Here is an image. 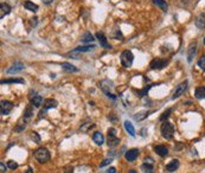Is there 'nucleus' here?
Instances as JSON below:
<instances>
[{
    "label": "nucleus",
    "instance_id": "nucleus-1",
    "mask_svg": "<svg viewBox=\"0 0 205 173\" xmlns=\"http://www.w3.org/2000/svg\"><path fill=\"white\" fill-rule=\"evenodd\" d=\"M160 132L161 135L165 137L166 140H169L173 137V134H174V127L173 125L169 122V121H164V123L161 125L160 127Z\"/></svg>",
    "mask_w": 205,
    "mask_h": 173
},
{
    "label": "nucleus",
    "instance_id": "nucleus-2",
    "mask_svg": "<svg viewBox=\"0 0 205 173\" xmlns=\"http://www.w3.org/2000/svg\"><path fill=\"white\" fill-rule=\"evenodd\" d=\"M35 158L39 163H46L50 160V153L45 147H39L38 149L35 151Z\"/></svg>",
    "mask_w": 205,
    "mask_h": 173
},
{
    "label": "nucleus",
    "instance_id": "nucleus-3",
    "mask_svg": "<svg viewBox=\"0 0 205 173\" xmlns=\"http://www.w3.org/2000/svg\"><path fill=\"white\" fill-rule=\"evenodd\" d=\"M120 59H121V64L125 66V68H131L132 64H133L134 61V56L132 54V51L129 50H125L121 56H120Z\"/></svg>",
    "mask_w": 205,
    "mask_h": 173
},
{
    "label": "nucleus",
    "instance_id": "nucleus-4",
    "mask_svg": "<svg viewBox=\"0 0 205 173\" xmlns=\"http://www.w3.org/2000/svg\"><path fill=\"white\" fill-rule=\"evenodd\" d=\"M120 144V139L116 137V129L115 128H109L108 129V137H107V145L112 148Z\"/></svg>",
    "mask_w": 205,
    "mask_h": 173
},
{
    "label": "nucleus",
    "instance_id": "nucleus-5",
    "mask_svg": "<svg viewBox=\"0 0 205 173\" xmlns=\"http://www.w3.org/2000/svg\"><path fill=\"white\" fill-rule=\"evenodd\" d=\"M167 63H169V61L165 58H154L150 63V68L152 70H161L167 65Z\"/></svg>",
    "mask_w": 205,
    "mask_h": 173
},
{
    "label": "nucleus",
    "instance_id": "nucleus-6",
    "mask_svg": "<svg viewBox=\"0 0 205 173\" xmlns=\"http://www.w3.org/2000/svg\"><path fill=\"white\" fill-rule=\"evenodd\" d=\"M13 109V103L9 101H1V106H0V113L1 115H9V113Z\"/></svg>",
    "mask_w": 205,
    "mask_h": 173
},
{
    "label": "nucleus",
    "instance_id": "nucleus-7",
    "mask_svg": "<svg viewBox=\"0 0 205 173\" xmlns=\"http://www.w3.org/2000/svg\"><path fill=\"white\" fill-rule=\"evenodd\" d=\"M187 88V81H184V82H181L180 84H179L178 87L176 88V90H174V92H173V96H172V100H176V99H178V97H180L184 92H185V90H186Z\"/></svg>",
    "mask_w": 205,
    "mask_h": 173
},
{
    "label": "nucleus",
    "instance_id": "nucleus-8",
    "mask_svg": "<svg viewBox=\"0 0 205 173\" xmlns=\"http://www.w3.org/2000/svg\"><path fill=\"white\" fill-rule=\"evenodd\" d=\"M25 69V66H24V64L21 63H14L12 66H9V69H7V71L6 73H9V75H16V73H20V71H23Z\"/></svg>",
    "mask_w": 205,
    "mask_h": 173
},
{
    "label": "nucleus",
    "instance_id": "nucleus-9",
    "mask_svg": "<svg viewBox=\"0 0 205 173\" xmlns=\"http://www.w3.org/2000/svg\"><path fill=\"white\" fill-rule=\"evenodd\" d=\"M197 51V43H191L190 46H188V50H187V62L191 63L195 58V55H196Z\"/></svg>",
    "mask_w": 205,
    "mask_h": 173
},
{
    "label": "nucleus",
    "instance_id": "nucleus-10",
    "mask_svg": "<svg viewBox=\"0 0 205 173\" xmlns=\"http://www.w3.org/2000/svg\"><path fill=\"white\" fill-rule=\"evenodd\" d=\"M96 38L98 39L100 45L102 46V47H104V49H110V47H112V45H110V44L107 42V38H106V36H104L102 32H97V33H96Z\"/></svg>",
    "mask_w": 205,
    "mask_h": 173
},
{
    "label": "nucleus",
    "instance_id": "nucleus-11",
    "mask_svg": "<svg viewBox=\"0 0 205 173\" xmlns=\"http://www.w3.org/2000/svg\"><path fill=\"white\" fill-rule=\"evenodd\" d=\"M138 155H139V149L132 148V149H129V151L126 152L125 158L128 160V161H134V160L138 158Z\"/></svg>",
    "mask_w": 205,
    "mask_h": 173
},
{
    "label": "nucleus",
    "instance_id": "nucleus-12",
    "mask_svg": "<svg viewBox=\"0 0 205 173\" xmlns=\"http://www.w3.org/2000/svg\"><path fill=\"white\" fill-rule=\"evenodd\" d=\"M154 151H155V153L158 155H160L161 158H165V156H167L169 155V149L165 147V146H155L154 147Z\"/></svg>",
    "mask_w": 205,
    "mask_h": 173
},
{
    "label": "nucleus",
    "instance_id": "nucleus-13",
    "mask_svg": "<svg viewBox=\"0 0 205 173\" xmlns=\"http://www.w3.org/2000/svg\"><path fill=\"white\" fill-rule=\"evenodd\" d=\"M178 167H179V160L178 159H173V160H171L169 164L166 165V171L174 172L176 170H178Z\"/></svg>",
    "mask_w": 205,
    "mask_h": 173
},
{
    "label": "nucleus",
    "instance_id": "nucleus-14",
    "mask_svg": "<svg viewBox=\"0 0 205 173\" xmlns=\"http://www.w3.org/2000/svg\"><path fill=\"white\" fill-rule=\"evenodd\" d=\"M93 140L95 141V144L98 146L103 145V142H104V137H103V134L101 133V132H95L94 134H93Z\"/></svg>",
    "mask_w": 205,
    "mask_h": 173
},
{
    "label": "nucleus",
    "instance_id": "nucleus-15",
    "mask_svg": "<svg viewBox=\"0 0 205 173\" xmlns=\"http://www.w3.org/2000/svg\"><path fill=\"white\" fill-rule=\"evenodd\" d=\"M0 11H1L0 18L2 19L6 14H9V12H11V6H9V4H6V2H1V5H0Z\"/></svg>",
    "mask_w": 205,
    "mask_h": 173
},
{
    "label": "nucleus",
    "instance_id": "nucleus-16",
    "mask_svg": "<svg viewBox=\"0 0 205 173\" xmlns=\"http://www.w3.org/2000/svg\"><path fill=\"white\" fill-rule=\"evenodd\" d=\"M125 129L132 137H135V128H134L133 123L131 121H125Z\"/></svg>",
    "mask_w": 205,
    "mask_h": 173
},
{
    "label": "nucleus",
    "instance_id": "nucleus-17",
    "mask_svg": "<svg viewBox=\"0 0 205 173\" xmlns=\"http://www.w3.org/2000/svg\"><path fill=\"white\" fill-rule=\"evenodd\" d=\"M24 7L28 11H31V12H37L38 11V5L35 4V2H32V1H30V0H26L25 2H24Z\"/></svg>",
    "mask_w": 205,
    "mask_h": 173
},
{
    "label": "nucleus",
    "instance_id": "nucleus-18",
    "mask_svg": "<svg viewBox=\"0 0 205 173\" xmlns=\"http://www.w3.org/2000/svg\"><path fill=\"white\" fill-rule=\"evenodd\" d=\"M58 106L57 101L54 99H47L44 101V109H51V108H56Z\"/></svg>",
    "mask_w": 205,
    "mask_h": 173
},
{
    "label": "nucleus",
    "instance_id": "nucleus-19",
    "mask_svg": "<svg viewBox=\"0 0 205 173\" xmlns=\"http://www.w3.org/2000/svg\"><path fill=\"white\" fill-rule=\"evenodd\" d=\"M195 96H196L198 100L205 99V87H203V85L198 87L196 90H195Z\"/></svg>",
    "mask_w": 205,
    "mask_h": 173
},
{
    "label": "nucleus",
    "instance_id": "nucleus-20",
    "mask_svg": "<svg viewBox=\"0 0 205 173\" xmlns=\"http://www.w3.org/2000/svg\"><path fill=\"white\" fill-rule=\"evenodd\" d=\"M61 65H62L63 69L66 70V71H70V73H77V71H78V68H76L75 65L68 63V62H64V63H62Z\"/></svg>",
    "mask_w": 205,
    "mask_h": 173
},
{
    "label": "nucleus",
    "instance_id": "nucleus-21",
    "mask_svg": "<svg viewBox=\"0 0 205 173\" xmlns=\"http://www.w3.org/2000/svg\"><path fill=\"white\" fill-rule=\"evenodd\" d=\"M153 4L154 5H157L161 11H164V12H166L167 9H169V5H167V2L166 1H164V0H153Z\"/></svg>",
    "mask_w": 205,
    "mask_h": 173
},
{
    "label": "nucleus",
    "instance_id": "nucleus-22",
    "mask_svg": "<svg viewBox=\"0 0 205 173\" xmlns=\"http://www.w3.org/2000/svg\"><path fill=\"white\" fill-rule=\"evenodd\" d=\"M42 103H43V97L40 95H36L31 99V104L35 106V107H40Z\"/></svg>",
    "mask_w": 205,
    "mask_h": 173
},
{
    "label": "nucleus",
    "instance_id": "nucleus-23",
    "mask_svg": "<svg viewBox=\"0 0 205 173\" xmlns=\"http://www.w3.org/2000/svg\"><path fill=\"white\" fill-rule=\"evenodd\" d=\"M196 26L198 28H205V16L202 13L198 16V18L196 20Z\"/></svg>",
    "mask_w": 205,
    "mask_h": 173
},
{
    "label": "nucleus",
    "instance_id": "nucleus-24",
    "mask_svg": "<svg viewBox=\"0 0 205 173\" xmlns=\"http://www.w3.org/2000/svg\"><path fill=\"white\" fill-rule=\"evenodd\" d=\"M81 40H82L83 43H93L95 39H94V37H93V35H91L90 32H85V33H83Z\"/></svg>",
    "mask_w": 205,
    "mask_h": 173
},
{
    "label": "nucleus",
    "instance_id": "nucleus-25",
    "mask_svg": "<svg viewBox=\"0 0 205 173\" xmlns=\"http://www.w3.org/2000/svg\"><path fill=\"white\" fill-rule=\"evenodd\" d=\"M96 46L94 45V44H91V45H85V46H78V47H76L75 49V51L76 52H85V51H90V50H94Z\"/></svg>",
    "mask_w": 205,
    "mask_h": 173
},
{
    "label": "nucleus",
    "instance_id": "nucleus-26",
    "mask_svg": "<svg viewBox=\"0 0 205 173\" xmlns=\"http://www.w3.org/2000/svg\"><path fill=\"white\" fill-rule=\"evenodd\" d=\"M32 107L33 106H27V108L25 109V111H24V118L25 120H30V118H32V115H33V110H32Z\"/></svg>",
    "mask_w": 205,
    "mask_h": 173
},
{
    "label": "nucleus",
    "instance_id": "nucleus-27",
    "mask_svg": "<svg viewBox=\"0 0 205 173\" xmlns=\"http://www.w3.org/2000/svg\"><path fill=\"white\" fill-rule=\"evenodd\" d=\"M141 170H142L145 173H153L154 172V166L151 164H146V163H145V164L141 166Z\"/></svg>",
    "mask_w": 205,
    "mask_h": 173
},
{
    "label": "nucleus",
    "instance_id": "nucleus-28",
    "mask_svg": "<svg viewBox=\"0 0 205 173\" xmlns=\"http://www.w3.org/2000/svg\"><path fill=\"white\" fill-rule=\"evenodd\" d=\"M7 84V83H25L24 80L21 78H12V80H5V81H1V84Z\"/></svg>",
    "mask_w": 205,
    "mask_h": 173
},
{
    "label": "nucleus",
    "instance_id": "nucleus-29",
    "mask_svg": "<svg viewBox=\"0 0 205 173\" xmlns=\"http://www.w3.org/2000/svg\"><path fill=\"white\" fill-rule=\"evenodd\" d=\"M148 111H142V113H139V114H136V115H134V118L136 120V121H140V120H142V118H147L148 116Z\"/></svg>",
    "mask_w": 205,
    "mask_h": 173
},
{
    "label": "nucleus",
    "instance_id": "nucleus-30",
    "mask_svg": "<svg viewBox=\"0 0 205 173\" xmlns=\"http://www.w3.org/2000/svg\"><path fill=\"white\" fill-rule=\"evenodd\" d=\"M171 113H172V109H167L166 111H164V113H162V115H161L160 118H159V120H160V121H162V122H164V121H166V120L169 118V114H171Z\"/></svg>",
    "mask_w": 205,
    "mask_h": 173
},
{
    "label": "nucleus",
    "instance_id": "nucleus-31",
    "mask_svg": "<svg viewBox=\"0 0 205 173\" xmlns=\"http://www.w3.org/2000/svg\"><path fill=\"white\" fill-rule=\"evenodd\" d=\"M198 66H199L202 70L205 71V56H202V57L199 58V61H198Z\"/></svg>",
    "mask_w": 205,
    "mask_h": 173
},
{
    "label": "nucleus",
    "instance_id": "nucleus-32",
    "mask_svg": "<svg viewBox=\"0 0 205 173\" xmlns=\"http://www.w3.org/2000/svg\"><path fill=\"white\" fill-rule=\"evenodd\" d=\"M151 87H152V85H147L146 88H143L142 90H139V91H138V94L140 95V97H143V96H146V94H147V92H148V90L151 89Z\"/></svg>",
    "mask_w": 205,
    "mask_h": 173
},
{
    "label": "nucleus",
    "instance_id": "nucleus-33",
    "mask_svg": "<svg viewBox=\"0 0 205 173\" xmlns=\"http://www.w3.org/2000/svg\"><path fill=\"white\" fill-rule=\"evenodd\" d=\"M7 166H9L11 170H17L18 168V164L14 160H9L7 161Z\"/></svg>",
    "mask_w": 205,
    "mask_h": 173
},
{
    "label": "nucleus",
    "instance_id": "nucleus-34",
    "mask_svg": "<svg viewBox=\"0 0 205 173\" xmlns=\"http://www.w3.org/2000/svg\"><path fill=\"white\" fill-rule=\"evenodd\" d=\"M30 137H31V139H32L35 142H37V144H38V142H40V137L38 135V133H36V132H32Z\"/></svg>",
    "mask_w": 205,
    "mask_h": 173
},
{
    "label": "nucleus",
    "instance_id": "nucleus-35",
    "mask_svg": "<svg viewBox=\"0 0 205 173\" xmlns=\"http://www.w3.org/2000/svg\"><path fill=\"white\" fill-rule=\"evenodd\" d=\"M112 160H113V158H109V159H104L101 164H100V167H104V166H107L108 164H110L112 163Z\"/></svg>",
    "mask_w": 205,
    "mask_h": 173
},
{
    "label": "nucleus",
    "instance_id": "nucleus-36",
    "mask_svg": "<svg viewBox=\"0 0 205 173\" xmlns=\"http://www.w3.org/2000/svg\"><path fill=\"white\" fill-rule=\"evenodd\" d=\"M25 127H26V126H25V122H24V123H18V127L16 128V130H17V132H21V130L25 129Z\"/></svg>",
    "mask_w": 205,
    "mask_h": 173
},
{
    "label": "nucleus",
    "instance_id": "nucleus-37",
    "mask_svg": "<svg viewBox=\"0 0 205 173\" xmlns=\"http://www.w3.org/2000/svg\"><path fill=\"white\" fill-rule=\"evenodd\" d=\"M74 168H72V166H66L65 168H64V173H74Z\"/></svg>",
    "mask_w": 205,
    "mask_h": 173
},
{
    "label": "nucleus",
    "instance_id": "nucleus-38",
    "mask_svg": "<svg viewBox=\"0 0 205 173\" xmlns=\"http://www.w3.org/2000/svg\"><path fill=\"white\" fill-rule=\"evenodd\" d=\"M0 172L1 173H5L6 172V166L4 163H0Z\"/></svg>",
    "mask_w": 205,
    "mask_h": 173
},
{
    "label": "nucleus",
    "instance_id": "nucleus-39",
    "mask_svg": "<svg viewBox=\"0 0 205 173\" xmlns=\"http://www.w3.org/2000/svg\"><path fill=\"white\" fill-rule=\"evenodd\" d=\"M143 163H146V164H151V165H153V163H154V160H153L152 158H146Z\"/></svg>",
    "mask_w": 205,
    "mask_h": 173
},
{
    "label": "nucleus",
    "instance_id": "nucleus-40",
    "mask_svg": "<svg viewBox=\"0 0 205 173\" xmlns=\"http://www.w3.org/2000/svg\"><path fill=\"white\" fill-rule=\"evenodd\" d=\"M45 114H46V109H44V110H40V111H39V118H44V116H45Z\"/></svg>",
    "mask_w": 205,
    "mask_h": 173
},
{
    "label": "nucleus",
    "instance_id": "nucleus-41",
    "mask_svg": "<svg viewBox=\"0 0 205 173\" xmlns=\"http://www.w3.org/2000/svg\"><path fill=\"white\" fill-rule=\"evenodd\" d=\"M115 172H116L115 167H110V168H108L107 171H106V173H115Z\"/></svg>",
    "mask_w": 205,
    "mask_h": 173
},
{
    "label": "nucleus",
    "instance_id": "nucleus-42",
    "mask_svg": "<svg viewBox=\"0 0 205 173\" xmlns=\"http://www.w3.org/2000/svg\"><path fill=\"white\" fill-rule=\"evenodd\" d=\"M43 2H44L45 5H50L51 2H54V0H42Z\"/></svg>",
    "mask_w": 205,
    "mask_h": 173
},
{
    "label": "nucleus",
    "instance_id": "nucleus-43",
    "mask_svg": "<svg viewBox=\"0 0 205 173\" xmlns=\"http://www.w3.org/2000/svg\"><path fill=\"white\" fill-rule=\"evenodd\" d=\"M24 173H33V170H32L31 167H28V168L26 170V172H24Z\"/></svg>",
    "mask_w": 205,
    "mask_h": 173
},
{
    "label": "nucleus",
    "instance_id": "nucleus-44",
    "mask_svg": "<svg viewBox=\"0 0 205 173\" xmlns=\"http://www.w3.org/2000/svg\"><path fill=\"white\" fill-rule=\"evenodd\" d=\"M128 173H138V172H135L134 170H131V171H129V172H128Z\"/></svg>",
    "mask_w": 205,
    "mask_h": 173
},
{
    "label": "nucleus",
    "instance_id": "nucleus-45",
    "mask_svg": "<svg viewBox=\"0 0 205 173\" xmlns=\"http://www.w3.org/2000/svg\"><path fill=\"white\" fill-rule=\"evenodd\" d=\"M204 44H205V38H204Z\"/></svg>",
    "mask_w": 205,
    "mask_h": 173
}]
</instances>
